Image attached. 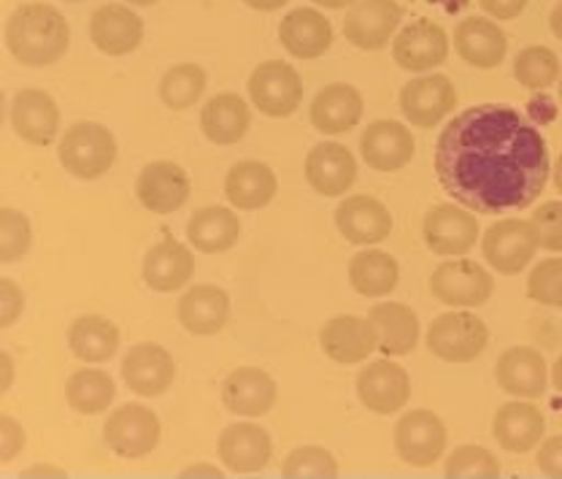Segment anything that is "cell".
<instances>
[{
    "instance_id": "cell-34",
    "label": "cell",
    "mask_w": 562,
    "mask_h": 479,
    "mask_svg": "<svg viewBox=\"0 0 562 479\" xmlns=\"http://www.w3.org/2000/svg\"><path fill=\"white\" fill-rule=\"evenodd\" d=\"M238 236H241V220L225 207L198 209L187 222V238L203 255L227 253L231 247H236Z\"/></svg>"
},
{
    "instance_id": "cell-53",
    "label": "cell",
    "mask_w": 562,
    "mask_h": 479,
    "mask_svg": "<svg viewBox=\"0 0 562 479\" xmlns=\"http://www.w3.org/2000/svg\"><path fill=\"white\" fill-rule=\"evenodd\" d=\"M549 25H552L554 38L562 41V0L552 9V16H549Z\"/></svg>"
},
{
    "instance_id": "cell-42",
    "label": "cell",
    "mask_w": 562,
    "mask_h": 479,
    "mask_svg": "<svg viewBox=\"0 0 562 479\" xmlns=\"http://www.w3.org/2000/svg\"><path fill=\"white\" fill-rule=\"evenodd\" d=\"M447 477H501V460L487 447L462 444L447 460Z\"/></svg>"
},
{
    "instance_id": "cell-5",
    "label": "cell",
    "mask_w": 562,
    "mask_h": 479,
    "mask_svg": "<svg viewBox=\"0 0 562 479\" xmlns=\"http://www.w3.org/2000/svg\"><path fill=\"white\" fill-rule=\"evenodd\" d=\"M495 279L482 263L443 260L430 277V293L436 301L454 309L482 307L492 298Z\"/></svg>"
},
{
    "instance_id": "cell-37",
    "label": "cell",
    "mask_w": 562,
    "mask_h": 479,
    "mask_svg": "<svg viewBox=\"0 0 562 479\" xmlns=\"http://www.w3.org/2000/svg\"><path fill=\"white\" fill-rule=\"evenodd\" d=\"M397 279H401V266L390 253H382V249L357 253L349 263L351 288L366 298L390 296L397 288Z\"/></svg>"
},
{
    "instance_id": "cell-45",
    "label": "cell",
    "mask_w": 562,
    "mask_h": 479,
    "mask_svg": "<svg viewBox=\"0 0 562 479\" xmlns=\"http://www.w3.org/2000/svg\"><path fill=\"white\" fill-rule=\"evenodd\" d=\"M532 227L541 249L549 253H562V201H547L532 214Z\"/></svg>"
},
{
    "instance_id": "cell-46",
    "label": "cell",
    "mask_w": 562,
    "mask_h": 479,
    "mask_svg": "<svg viewBox=\"0 0 562 479\" xmlns=\"http://www.w3.org/2000/svg\"><path fill=\"white\" fill-rule=\"evenodd\" d=\"M25 447V431L11 414L0 417V464H11Z\"/></svg>"
},
{
    "instance_id": "cell-23",
    "label": "cell",
    "mask_w": 562,
    "mask_h": 479,
    "mask_svg": "<svg viewBox=\"0 0 562 479\" xmlns=\"http://www.w3.org/2000/svg\"><path fill=\"white\" fill-rule=\"evenodd\" d=\"M273 444L266 428L255 423L227 425L220 436V460L233 475H255L271 460Z\"/></svg>"
},
{
    "instance_id": "cell-15",
    "label": "cell",
    "mask_w": 562,
    "mask_h": 479,
    "mask_svg": "<svg viewBox=\"0 0 562 479\" xmlns=\"http://www.w3.org/2000/svg\"><path fill=\"white\" fill-rule=\"evenodd\" d=\"M362 160L373 168V171H401L414 160L417 142H414L412 131L403 122L395 120H376L362 131L360 138Z\"/></svg>"
},
{
    "instance_id": "cell-51",
    "label": "cell",
    "mask_w": 562,
    "mask_h": 479,
    "mask_svg": "<svg viewBox=\"0 0 562 479\" xmlns=\"http://www.w3.org/2000/svg\"><path fill=\"white\" fill-rule=\"evenodd\" d=\"M0 366H3V382H0V393L11 388V379H14V364H11V355L3 353L0 355Z\"/></svg>"
},
{
    "instance_id": "cell-31",
    "label": "cell",
    "mask_w": 562,
    "mask_h": 479,
    "mask_svg": "<svg viewBox=\"0 0 562 479\" xmlns=\"http://www.w3.org/2000/svg\"><path fill=\"white\" fill-rule=\"evenodd\" d=\"M279 179L268 163L241 160L227 171L225 196L241 212H257L277 198Z\"/></svg>"
},
{
    "instance_id": "cell-12",
    "label": "cell",
    "mask_w": 562,
    "mask_h": 479,
    "mask_svg": "<svg viewBox=\"0 0 562 479\" xmlns=\"http://www.w3.org/2000/svg\"><path fill=\"white\" fill-rule=\"evenodd\" d=\"M360 404L373 414H395L412 399V379L392 360H373L357 377Z\"/></svg>"
},
{
    "instance_id": "cell-25",
    "label": "cell",
    "mask_w": 562,
    "mask_h": 479,
    "mask_svg": "<svg viewBox=\"0 0 562 479\" xmlns=\"http://www.w3.org/2000/svg\"><path fill=\"white\" fill-rule=\"evenodd\" d=\"M306 179L319 196H344L357 179L355 155L338 142H322L306 155Z\"/></svg>"
},
{
    "instance_id": "cell-4",
    "label": "cell",
    "mask_w": 562,
    "mask_h": 479,
    "mask_svg": "<svg viewBox=\"0 0 562 479\" xmlns=\"http://www.w3.org/2000/svg\"><path fill=\"white\" fill-rule=\"evenodd\" d=\"M487 325L471 312L441 314L427 331V349L447 364H471L487 349Z\"/></svg>"
},
{
    "instance_id": "cell-40",
    "label": "cell",
    "mask_w": 562,
    "mask_h": 479,
    "mask_svg": "<svg viewBox=\"0 0 562 479\" xmlns=\"http://www.w3.org/2000/svg\"><path fill=\"white\" fill-rule=\"evenodd\" d=\"M514 76L527 90H547L560 79V57L547 46H525L514 57Z\"/></svg>"
},
{
    "instance_id": "cell-6",
    "label": "cell",
    "mask_w": 562,
    "mask_h": 479,
    "mask_svg": "<svg viewBox=\"0 0 562 479\" xmlns=\"http://www.w3.org/2000/svg\"><path fill=\"white\" fill-rule=\"evenodd\" d=\"M538 236L532 222L527 220H501L490 225L482 238L484 260L503 277L525 271L538 253Z\"/></svg>"
},
{
    "instance_id": "cell-39",
    "label": "cell",
    "mask_w": 562,
    "mask_h": 479,
    "mask_svg": "<svg viewBox=\"0 0 562 479\" xmlns=\"http://www.w3.org/2000/svg\"><path fill=\"white\" fill-rule=\"evenodd\" d=\"M206 92V71L195 63H179V66L168 68L160 81V98L168 109H190Z\"/></svg>"
},
{
    "instance_id": "cell-32",
    "label": "cell",
    "mask_w": 562,
    "mask_h": 479,
    "mask_svg": "<svg viewBox=\"0 0 562 479\" xmlns=\"http://www.w3.org/2000/svg\"><path fill=\"white\" fill-rule=\"evenodd\" d=\"M192 274H195V258H192L190 247L173 242V238L155 244L144 258V282L157 293L181 290L190 282Z\"/></svg>"
},
{
    "instance_id": "cell-11",
    "label": "cell",
    "mask_w": 562,
    "mask_h": 479,
    "mask_svg": "<svg viewBox=\"0 0 562 479\" xmlns=\"http://www.w3.org/2000/svg\"><path fill=\"white\" fill-rule=\"evenodd\" d=\"M457 109V87L443 74L412 79L401 90V111L412 125L436 127Z\"/></svg>"
},
{
    "instance_id": "cell-55",
    "label": "cell",
    "mask_w": 562,
    "mask_h": 479,
    "mask_svg": "<svg viewBox=\"0 0 562 479\" xmlns=\"http://www.w3.org/2000/svg\"><path fill=\"white\" fill-rule=\"evenodd\" d=\"M316 5H325V9H347V5H355L357 0H312Z\"/></svg>"
},
{
    "instance_id": "cell-41",
    "label": "cell",
    "mask_w": 562,
    "mask_h": 479,
    "mask_svg": "<svg viewBox=\"0 0 562 479\" xmlns=\"http://www.w3.org/2000/svg\"><path fill=\"white\" fill-rule=\"evenodd\" d=\"M33 247L31 220L16 209H0V263H16Z\"/></svg>"
},
{
    "instance_id": "cell-47",
    "label": "cell",
    "mask_w": 562,
    "mask_h": 479,
    "mask_svg": "<svg viewBox=\"0 0 562 479\" xmlns=\"http://www.w3.org/2000/svg\"><path fill=\"white\" fill-rule=\"evenodd\" d=\"M22 307H25V296L16 288L14 279H0V328H11L22 314Z\"/></svg>"
},
{
    "instance_id": "cell-43",
    "label": "cell",
    "mask_w": 562,
    "mask_h": 479,
    "mask_svg": "<svg viewBox=\"0 0 562 479\" xmlns=\"http://www.w3.org/2000/svg\"><path fill=\"white\" fill-rule=\"evenodd\" d=\"M284 477H338V464L330 449L325 447H297L286 455L281 466Z\"/></svg>"
},
{
    "instance_id": "cell-20",
    "label": "cell",
    "mask_w": 562,
    "mask_h": 479,
    "mask_svg": "<svg viewBox=\"0 0 562 479\" xmlns=\"http://www.w3.org/2000/svg\"><path fill=\"white\" fill-rule=\"evenodd\" d=\"M277 382L268 371L255 366H241L231 371L222 382V404L227 412L241 414V417H262L277 404Z\"/></svg>"
},
{
    "instance_id": "cell-24",
    "label": "cell",
    "mask_w": 562,
    "mask_h": 479,
    "mask_svg": "<svg viewBox=\"0 0 562 479\" xmlns=\"http://www.w3.org/2000/svg\"><path fill=\"white\" fill-rule=\"evenodd\" d=\"M362 111H366V101H362L360 90L336 81V85H327L325 90L316 92L308 114H312V125L316 131L338 136V133H349L360 125Z\"/></svg>"
},
{
    "instance_id": "cell-59",
    "label": "cell",
    "mask_w": 562,
    "mask_h": 479,
    "mask_svg": "<svg viewBox=\"0 0 562 479\" xmlns=\"http://www.w3.org/2000/svg\"><path fill=\"white\" fill-rule=\"evenodd\" d=\"M558 307L562 309V285H560V293H558Z\"/></svg>"
},
{
    "instance_id": "cell-29",
    "label": "cell",
    "mask_w": 562,
    "mask_h": 479,
    "mask_svg": "<svg viewBox=\"0 0 562 479\" xmlns=\"http://www.w3.org/2000/svg\"><path fill=\"white\" fill-rule=\"evenodd\" d=\"M231 320V296L216 285H195L179 301V323L192 336H214Z\"/></svg>"
},
{
    "instance_id": "cell-21",
    "label": "cell",
    "mask_w": 562,
    "mask_h": 479,
    "mask_svg": "<svg viewBox=\"0 0 562 479\" xmlns=\"http://www.w3.org/2000/svg\"><path fill=\"white\" fill-rule=\"evenodd\" d=\"M90 38L103 55L125 57L144 41V20L131 11V5H101L90 20Z\"/></svg>"
},
{
    "instance_id": "cell-19",
    "label": "cell",
    "mask_w": 562,
    "mask_h": 479,
    "mask_svg": "<svg viewBox=\"0 0 562 479\" xmlns=\"http://www.w3.org/2000/svg\"><path fill=\"white\" fill-rule=\"evenodd\" d=\"M11 125L22 142L33 144V147H46V144L55 142L57 131H60V109L49 92L27 87L14 96Z\"/></svg>"
},
{
    "instance_id": "cell-58",
    "label": "cell",
    "mask_w": 562,
    "mask_h": 479,
    "mask_svg": "<svg viewBox=\"0 0 562 479\" xmlns=\"http://www.w3.org/2000/svg\"><path fill=\"white\" fill-rule=\"evenodd\" d=\"M127 3L131 5H155V3H160V0H127Z\"/></svg>"
},
{
    "instance_id": "cell-14",
    "label": "cell",
    "mask_w": 562,
    "mask_h": 479,
    "mask_svg": "<svg viewBox=\"0 0 562 479\" xmlns=\"http://www.w3.org/2000/svg\"><path fill=\"white\" fill-rule=\"evenodd\" d=\"M190 177L171 160H155L138 174L136 196L140 207L151 214H173L190 201Z\"/></svg>"
},
{
    "instance_id": "cell-30",
    "label": "cell",
    "mask_w": 562,
    "mask_h": 479,
    "mask_svg": "<svg viewBox=\"0 0 562 479\" xmlns=\"http://www.w3.org/2000/svg\"><path fill=\"white\" fill-rule=\"evenodd\" d=\"M547 431V420L536 404H522V401H512L497 409L495 420H492V436L497 444L508 453H530L538 447Z\"/></svg>"
},
{
    "instance_id": "cell-17",
    "label": "cell",
    "mask_w": 562,
    "mask_h": 479,
    "mask_svg": "<svg viewBox=\"0 0 562 479\" xmlns=\"http://www.w3.org/2000/svg\"><path fill=\"white\" fill-rule=\"evenodd\" d=\"M392 57L403 71H430V68L443 66L449 57L447 31L430 20L412 22L397 33Z\"/></svg>"
},
{
    "instance_id": "cell-8",
    "label": "cell",
    "mask_w": 562,
    "mask_h": 479,
    "mask_svg": "<svg viewBox=\"0 0 562 479\" xmlns=\"http://www.w3.org/2000/svg\"><path fill=\"white\" fill-rule=\"evenodd\" d=\"M103 436L120 458H144L160 444V420L149 406L125 404L109 414Z\"/></svg>"
},
{
    "instance_id": "cell-26",
    "label": "cell",
    "mask_w": 562,
    "mask_h": 479,
    "mask_svg": "<svg viewBox=\"0 0 562 479\" xmlns=\"http://www.w3.org/2000/svg\"><path fill=\"white\" fill-rule=\"evenodd\" d=\"M454 49L468 66L490 71L506 60L508 38L495 22L484 16H468L454 27Z\"/></svg>"
},
{
    "instance_id": "cell-38",
    "label": "cell",
    "mask_w": 562,
    "mask_h": 479,
    "mask_svg": "<svg viewBox=\"0 0 562 479\" xmlns=\"http://www.w3.org/2000/svg\"><path fill=\"white\" fill-rule=\"evenodd\" d=\"M66 396L70 409L81 414H98L111 406L116 399L114 379L101 369H79L70 374L66 385Z\"/></svg>"
},
{
    "instance_id": "cell-2",
    "label": "cell",
    "mask_w": 562,
    "mask_h": 479,
    "mask_svg": "<svg viewBox=\"0 0 562 479\" xmlns=\"http://www.w3.org/2000/svg\"><path fill=\"white\" fill-rule=\"evenodd\" d=\"M70 27L49 3H22L5 20V46L22 66L44 68L68 52Z\"/></svg>"
},
{
    "instance_id": "cell-18",
    "label": "cell",
    "mask_w": 562,
    "mask_h": 479,
    "mask_svg": "<svg viewBox=\"0 0 562 479\" xmlns=\"http://www.w3.org/2000/svg\"><path fill=\"white\" fill-rule=\"evenodd\" d=\"M319 344L325 355L336 364L355 366L368 360L373 349H379V331L371 318H355V314H341L325 323L319 333Z\"/></svg>"
},
{
    "instance_id": "cell-36",
    "label": "cell",
    "mask_w": 562,
    "mask_h": 479,
    "mask_svg": "<svg viewBox=\"0 0 562 479\" xmlns=\"http://www.w3.org/2000/svg\"><path fill=\"white\" fill-rule=\"evenodd\" d=\"M68 347L81 364H105L120 349V328L101 314H85L70 325Z\"/></svg>"
},
{
    "instance_id": "cell-57",
    "label": "cell",
    "mask_w": 562,
    "mask_h": 479,
    "mask_svg": "<svg viewBox=\"0 0 562 479\" xmlns=\"http://www.w3.org/2000/svg\"><path fill=\"white\" fill-rule=\"evenodd\" d=\"M554 185H558V190L562 192V152L558 157V168H554Z\"/></svg>"
},
{
    "instance_id": "cell-1",
    "label": "cell",
    "mask_w": 562,
    "mask_h": 479,
    "mask_svg": "<svg viewBox=\"0 0 562 479\" xmlns=\"http://www.w3.org/2000/svg\"><path fill=\"white\" fill-rule=\"evenodd\" d=\"M436 174L443 190L471 212H517L547 187V142L517 109L482 103L460 111L441 131Z\"/></svg>"
},
{
    "instance_id": "cell-35",
    "label": "cell",
    "mask_w": 562,
    "mask_h": 479,
    "mask_svg": "<svg viewBox=\"0 0 562 479\" xmlns=\"http://www.w3.org/2000/svg\"><path fill=\"white\" fill-rule=\"evenodd\" d=\"M371 323L379 331V349L390 358L408 355L419 342V318L406 303H376L371 309Z\"/></svg>"
},
{
    "instance_id": "cell-10",
    "label": "cell",
    "mask_w": 562,
    "mask_h": 479,
    "mask_svg": "<svg viewBox=\"0 0 562 479\" xmlns=\"http://www.w3.org/2000/svg\"><path fill=\"white\" fill-rule=\"evenodd\" d=\"M422 231H425V244L432 253L441 258H457L476 247L479 220L468 209L454 207V203H438L427 212Z\"/></svg>"
},
{
    "instance_id": "cell-28",
    "label": "cell",
    "mask_w": 562,
    "mask_h": 479,
    "mask_svg": "<svg viewBox=\"0 0 562 479\" xmlns=\"http://www.w3.org/2000/svg\"><path fill=\"white\" fill-rule=\"evenodd\" d=\"M497 385L519 399H541L547 393V360L532 347H512L497 358Z\"/></svg>"
},
{
    "instance_id": "cell-7",
    "label": "cell",
    "mask_w": 562,
    "mask_h": 479,
    "mask_svg": "<svg viewBox=\"0 0 562 479\" xmlns=\"http://www.w3.org/2000/svg\"><path fill=\"white\" fill-rule=\"evenodd\" d=\"M249 98L262 114L290 116L303 101V79L290 63L266 60L249 76Z\"/></svg>"
},
{
    "instance_id": "cell-54",
    "label": "cell",
    "mask_w": 562,
    "mask_h": 479,
    "mask_svg": "<svg viewBox=\"0 0 562 479\" xmlns=\"http://www.w3.org/2000/svg\"><path fill=\"white\" fill-rule=\"evenodd\" d=\"M35 475H55V477H66V471L57 469V466H33V469H27V477H35Z\"/></svg>"
},
{
    "instance_id": "cell-52",
    "label": "cell",
    "mask_w": 562,
    "mask_h": 479,
    "mask_svg": "<svg viewBox=\"0 0 562 479\" xmlns=\"http://www.w3.org/2000/svg\"><path fill=\"white\" fill-rule=\"evenodd\" d=\"M244 3L255 11H279L281 5H286L290 0H244Z\"/></svg>"
},
{
    "instance_id": "cell-33",
    "label": "cell",
    "mask_w": 562,
    "mask_h": 479,
    "mask_svg": "<svg viewBox=\"0 0 562 479\" xmlns=\"http://www.w3.org/2000/svg\"><path fill=\"white\" fill-rule=\"evenodd\" d=\"M249 107L241 96L236 92H222L206 101V107L201 111V127L203 136L211 144H220V147H231L238 144L249 131Z\"/></svg>"
},
{
    "instance_id": "cell-48",
    "label": "cell",
    "mask_w": 562,
    "mask_h": 479,
    "mask_svg": "<svg viewBox=\"0 0 562 479\" xmlns=\"http://www.w3.org/2000/svg\"><path fill=\"white\" fill-rule=\"evenodd\" d=\"M536 466L547 477H562V436H552L541 444L536 455Z\"/></svg>"
},
{
    "instance_id": "cell-16",
    "label": "cell",
    "mask_w": 562,
    "mask_h": 479,
    "mask_svg": "<svg viewBox=\"0 0 562 479\" xmlns=\"http://www.w3.org/2000/svg\"><path fill=\"white\" fill-rule=\"evenodd\" d=\"M176 364L166 347L155 342H140L136 347L127 349L122 360V379L133 393L144 399L162 396L173 385Z\"/></svg>"
},
{
    "instance_id": "cell-44",
    "label": "cell",
    "mask_w": 562,
    "mask_h": 479,
    "mask_svg": "<svg viewBox=\"0 0 562 479\" xmlns=\"http://www.w3.org/2000/svg\"><path fill=\"white\" fill-rule=\"evenodd\" d=\"M562 285V260L549 258L541 260L532 268L530 279H527V296L532 301L543 303V307H558V293Z\"/></svg>"
},
{
    "instance_id": "cell-9",
    "label": "cell",
    "mask_w": 562,
    "mask_h": 479,
    "mask_svg": "<svg viewBox=\"0 0 562 479\" xmlns=\"http://www.w3.org/2000/svg\"><path fill=\"white\" fill-rule=\"evenodd\" d=\"M395 449L406 464L427 469L447 449V428L430 409H412L395 425Z\"/></svg>"
},
{
    "instance_id": "cell-49",
    "label": "cell",
    "mask_w": 562,
    "mask_h": 479,
    "mask_svg": "<svg viewBox=\"0 0 562 479\" xmlns=\"http://www.w3.org/2000/svg\"><path fill=\"white\" fill-rule=\"evenodd\" d=\"M484 11L495 20L506 22V20H517L519 14L527 9V0H479Z\"/></svg>"
},
{
    "instance_id": "cell-27",
    "label": "cell",
    "mask_w": 562,
    "mask_h": 479,
    "mask_svg": "<svg viewBox=\"0 0 562 479\" xmlns=\"http://www.w3.org/2000/svg\"><path fill=\"white\" fill-rule=\"evenodd\" d=\"M279 41L297 60H316L333 46V25L322 11L295 9L281 20Z\"/></svg>"
},
{
    "instance_id": "cell-3",
    "label": "cell",
    "mask_w": 562,
    "mask_h": 479,
    "mask_svg": "<svg viewBox=\"0 0 562 479\" xmlns=\"http://www.w3.org/2000/svg\"><path fill=\"white\" fill-rule=\"evenodd\" d=\"M63 168L76 179H98L114 166L116 138L101 122H76L63 136L60 149Z\"/></svg>"
},
{
    "instance_id": "cell-13",
    "label": "cell",
    "mask_w": 562,
    "mask_h": 479,
    "mask_svg": "<svg viewBox=\"0 0 562 479\" xmlns=\"http://www.w3.org/2000/svg\"><path fill=\"white\" fill-rule=\"evenodd\" d=\"M403 11L395 0H357L344 20V36L362 52H376L390 44Z\"/></svg>"
},
{
    "instance_id": "cell-60",
    "label": "cell",
    "mask_w": 562,
    "mask_h": 479,
    "mask_svg": "<svg viewBox=\"0 0 562 479\" xmlns=\"http://www.w3.org/2000/svg\"><path fill=\"white\" fill-rule=\"evenodd\" d=\"M560 101H562V81H560Z\"/></svg>"
},
{
    "instance_id": "cell-56",
    "label": "cell",
    "mask_w": 562,
    "mask_h": 479,
    "mask_svg": "<svg viewBox=\"0 0 562 479\" xmlns=\"http://www.w3.org/2000/svg\"><path fill=\"white\" fill-rule=\"evenodd\" d=\"M552 379H554V388H558L560 393H562V355L558 358V364H554V369H552Z\"/></svg>"
},
{
    "instance_id": "cell-50",
    "label": "cell",
    "mask_w": 562,
    "mask_h": 479,
    "mask_svg": "<svg viewBox=\"0 0 562 479\" xmlns=\"http://www.w3.org/2000/svg\"><path fill=\"white\" fill-rule=\"evenodd\" d=\"M222 477V471L216 469V466H209V464H195V466H187L184 471H181V477Z\"/></svg>"
},
{
    "instance_id": "cell-22",
    "label": "cell",
    "mask_w": 562,
    "mask_h": 479,
    "mask_svg": "<svg viewBox=\"0 0 562 479\" xmlns=\"http://www.w3.org/2000/svg\"><path fill=\"white\" fill-rule=\"evenodd\" d=\"M336 227L349 244H379L390 238L392 214L382 201L371 196H349L338 203Z\"/></svg>"
},
{
    "instance_id": "cell-61",
    "label": "cell",
    "mask_w": 562,
    "mask_h": 479,
    "mask_svg": "<svg viewBox=\"0 0 562 479\" xmlns=\"http://www.w3.org/2000/svg\"><path fill=\"white\" fill-rule=\"evenodd\" d=\"M68 3H79V0H68Z\"/></svg>"
}]
</instances>
